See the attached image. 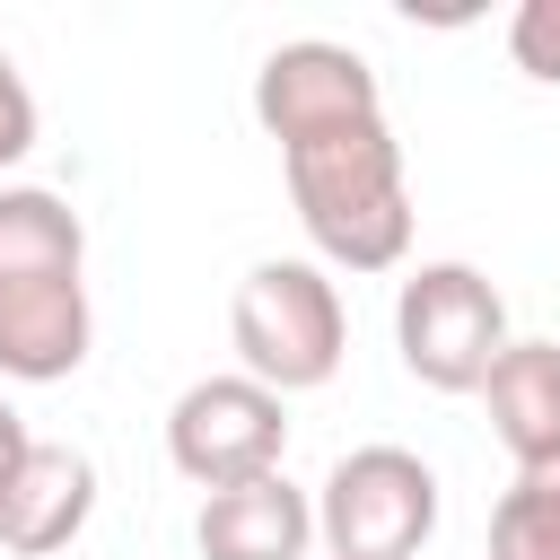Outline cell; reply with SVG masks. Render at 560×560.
<instances>
[{"instance_id": "1", "label": "cell", "mask_w": 560, "mask_h": 560, "mask_svg": "<svg viewBox=\"0 0 560 560\" xmlns=\"http://www.w3.org/2000/svg\"><path fill=\"white\" fill-rule=\"evenodd\" d=\"M280 175H289V210L306 245L332 271H394L411 254V175H402V140L385 105L280 140Z\"/></svg>"}, {"instance_id": "2", "label": "cell", "mask_w": 560, "mask_h": 560, "mask_svg": "<svg viewBox=\"0 0 560 560\" xmlns=\"http://www.w3.org/2000/svg\"><path fill=\"white\" fill-rule=\"evenodd\" d=\"M96 341L88 228L44 184H0V376L61 385Z\"/></svg>"}, {"instance_id": "3", "label": "cell", "mask_w": 560, "mask_h": 560, "mask_svg": "<svg viewBox=\"0 0 560 560\" xmlns=\"http://www.w3.org/2000/svg\"><path fill=\"white\" fill-rule=\"evenodd\" d=\"M228 341H236V376L271 385L280 402L332 385L341 359H350V315H341L332 271H324V262H298V254L254 262V271L236 280Z\"/></svg>"}, {"instance_id": "4", "label": "cell", "mask_w": 560, "mask_h": 560, "mask_svg": "<svg viewBox=\"0 0 560 560\" xmlns=\"http://www.w3.org/2000/svg\"><path fill=\"white\" fill-rule=\"evenodd\" d=\"M394 350L411 368V385L429 394H481L490 359L508 350V298L490 289V271L472 262H420L394 289Z\"/></svg>"}, {"instance_id": "5", "label": "cell", "mask_w": 560, "mask_h": 560, "mask_svg": "<svg viewBox=\"0 0 560 560\" xmlns=\"http://www.w3.org/2000/svg\"><path fill=\"white\" fill-rule=\"evenodd\" d=\"M438 534V472L411 446H350L315 490V542L332 560H411Z\"/></svg>"}, {"instance_id": "6", "label": "cell", "mask_w": 560, "mask_h": 560, "mask_svg": "<svg viewBox=\"0 0 560 560\" xmlns=\"http://www.w3.org/2000/svg\"><path fill=\"white\" fill-rule=\"evenodd\" d=\"M280 455H289V402L254 376H192L166 411V464L201 499L280 472Z\"/></svg>"}, {"instance_id": "7", "label": "cell", "mask_w": 560, "mask_h": 560, "mask_svg": "<svg viewBox=\"0 0 560 560\" xmlns=\"http://www.w3.org/2000/svg\"><path fill=\"white\" fill-rule=\"evenodd\" d=\"M385 88L368 70V52L332 44V35H298V44H271L262 70H254V122L271 140H298L315 122H341V114H376Z\"/></svg>"}, {"instance_id": "8", "label": "cell", "mask_w": 560, "mask_h": 560, "mask_svg": "<svg viewBox=\"0 0 560 560\" xmlns=\"http://www.w3.org/2000/svg\"><path fill=\"white\" fill-rule=\"evenodd\" d=\"M96 516V464L61 438H35L18 481L0 490V551L18 560H44V551H70Z\"/></svg>"}, {"instance_id": "9", "label": "cell", "mask_w": 560, "mask_h": 560, "mask_svg": "<svg viewBox=\"0 0 560 560\" xmlns=\"http://www.w3.org/2000/svg\"><path fill=\"white\" fill-rule=\"evenodd\" d=\"M192 551L201 560H306L315 551V499L289 472L210 490L192 516Z\"/></svg>"}, {"instance_id": "10", "label": "cell", "mask_w": 560, "mask_h": 560, "mask_svg": "<svg viewBox=\"0 0 560 560\" xmlns=\"http://www.w3.org/2000/svg\"><path fill=\"white\" fill-rule=\"evenodd\" d=\"M490 402V438L508 446L516 472L560 464V341H508L481 376Z\"/></svg>"}, {"instance_id": "11", "label": "cell", "mask_w": 560, "mask_h": 560, "mask_svg": "<svg viewBox=\"0 0 560 560\" xmlns=\"http://www.w3.org/2000/svg\"><path fill=\"white\" fill-rule=\"evenodd\" d=\"M490 560H560V464H534L490 508Z\"/></svg>"}, {"instance_id": "12", "label": "cell", "mask_w": 560, "mask_h": 560, "mask_svg": "<svg viewBox=\"0 0 560 560\" xmlns=\"http://www.w3.org/2000/svg\"><path fill=\"white\" fill-rule=\"evenodd\" d=\"M508 61L542 88H560V0H516L508 18Z\"/></svg>"}, {"instance_id": "13", "label": "cell", "mask_w": 560, "mask_h": 560, "mask_svg": "<svg viewBox=\"0 0 560 560\" xmlns=\"http://www.w3.org/2000/svg\"><path fill=\"white\" fill-rule=\"evenodd\" d=\"M35 131H44V114H35V88H26V70L9 61V44H0V175L35 149Z\"/></svg>"}, {"instance_id": "14", "label": "cell", "mask_w": 560, "mask_h": 560, "mask_svg": "<svg viewBox=\"0 0 560 560\" xmlns=\"http://www.w3.org/2000/svg\"><path fill=\"white\" fill-rule=\"evenodd\" d=\"M26 446H35V429H26V420H18L9 402H0V490L18 481V464H26Z\"/></svg>"}]
</instances>
